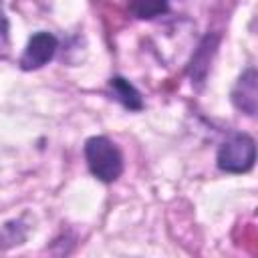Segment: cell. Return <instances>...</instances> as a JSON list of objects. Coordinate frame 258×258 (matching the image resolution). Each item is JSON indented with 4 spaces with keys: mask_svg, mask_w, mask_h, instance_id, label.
<instances>
[{
    "mask_svg": "<svg viewBox=\"0 0 258 258\" xmlns=\"http://www.w3.org/2000/svg\"><path fill=\"white\" fill-rule=\"evenodd\" d=\"M85 159L89 171L103 183H113L123 173V155L105 135H93L85 141Z\"/></svg>",
    "mask_w": 258,
    "mask_h": 258,
    "instance_id": "6da1fadb",
    "label": "cell"
},
{
    "mask_svg": "<svg viewBox=\"0 0 258 258\" xmlns=\"http://www.w3.org/2000/svg\"><path fill=\"white\" fill-rule=\"evenodd\" d=\"M256 161V141L246 133H232L218 149L216 163L226 173H246Z\"/></svg>",
    "mask_w": 258,
    "mask_h": 258,
    "instance_id": "7a4b0ae2",
    "label": "cell"
},
{
    "mask_svg": "<svg viewBox=\"0 0 258 258\" xmlns=\"http://www.w3.org/2000/svg\"><path fill=\"white\" fill-rule=\"evenodd\" d=\"M56 48H58V40L52 32H46V30L34 32L28 38L26 48L20 56V69L22 71H36V69L44 67L54 56Z\"/></svg>",
    "mask_w": 258,
    "mask_h": 258,
    "instance_id": "3957f363",
    "label": "cell"
},
{
    "mask_svg": "<svg viewBox=\"0 0 258 258\" xmlns=\"http://www.w3.org/2000/svg\"><path fill=\"white\" fill-rule=\"evenodd\" d=\"M218 44H220V34L218 32H210L200 40L198 48L194 50L189 67H187V75H189L194 87H202L204 85V81H206V77L210 73L212 60H214V56L218 52Z\"/></svg>",
    "mask_w": 258,
    "mask_h": 258,
    "instance_id": "277c9868",
    "label": "cell"
},
{
    "mask_svg": "<svg viewBox=\"0 0 258 258\" xmlns=\"http://www.w3.org/2000/svg\"><path fill=\"white\" fill-rule=\"evenodd\" d=\"M230 99L238 111L246 113L248 117L256 115V111H258V73H256V69L250 67L238 77V81L230 93Z\"/></svg>",
    "mask_w": 258,
    "mask_h": 258,
    "instance_id": "5b68a950",
    "label": "cell"
},
{
    "mask_svg": "<svg viewBox=\"0 0 258 258\" xmlns=\"http://www.w3.org/2000/svg\"><path fill=\"white\" fill-rule=\"evenodd\" d=\"M109 91L115 101H119L125 109L129 111H141L143 109V99L141 93L123 77H111L109 79Z\"/></svg>",
    "mask_w": 258,
    "mask_h": 258,
    "instance_id": "8992f818",
    "label": "cell"
},
{
    "mask_svg": "<svg viewBox=\"0 0 258 258\" xmlns=\"http://www.w3.org/2000/svg\"><path fill=\"white\" fill-rule=\"evenodd\" d=\"M127 8L139 20H153L169 12V0H127Z\"/></svg>",
    "mask_w": 258,
    "mask_h": 258,
    "instance_id": "52a82bcc",
    "label": "cell"
},
{
    "mask_svg": "<svg viewBox=\"0 0 258 258\" xmlns=\"http://www.w3.org/2000/svg\"><path fill=\"white\" fill-rule=\"evenodd\" d=\"M24 240H26V228L22 226L20 220H12V222H6L2 226V230H0V250L18 246Z\"/></svg>",
    "mask_w": 258,
    "mask_h": 258,
    "instance_id": "ba28073f",
    "label": "cell"
},
{
    "mask_svg": "<svg viewBox=\"0 0 258 258\" xmlns=\"http://www.w3.org/2000/svg\"><path fill=\"white\" fill-rule=\"evenodd\" d=\"M10 52V22L0 0V58H6Z\"/></svg>",
    "mask_w": 258,
    "mask_h": 258,
    "instance_id": "9c48e42d",
    "label": "cell"
}]
</instances>
